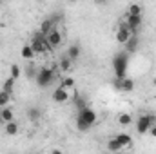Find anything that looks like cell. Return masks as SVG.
I'll use <instances>...</instances> for the list:
<instances>
[{"instance_id":"f1b7e54d","label":"cell","mask_w":156,"mask_h":154,"mask_svg":"<svg viewBox=\"0 0 156 154\" xmlns=\"http://www.w3.org/2000/svg\"><path fill=\"white\" fill-rule=\"evenodd\" d=\"M149 134H151V136H153V138L156 140V123L153 125V127H151V129H149Z\"/></svg>"},{"instance_id":"44dd1931","label":"cell","mask_w":156,"mask_h":154,"mask_svg":"<svg viewBox=\"0 0 156 154\" xmlns=\"http://www.w3.org/2000/svg\"><path fill=\"white\" fill-rule=\"evenodd\" d=\"M9 75L15 78V80H18V78H20V75H22L20 65H18V64H11V65H9Z\"/></svg>"},{"instance_id":"1f68e13d","label":"cell","mask_w":156,"mask_h":154,"mask_svg":"<svg viewBox=\"0 0 156 154\" xmlns=\"http://www.w3.org/2000/svg\"><path fill=\"white\" fill-rule=\"evenodd\" d=\"M67 2H69V4H76L78 0H67Z\"/></svg>"},{"instance_id":"ffe728a7","label":"cell","mask_w":156,"mask_h":154,"mask_svg":"<svg viewBox=\"0 0 156 154\" xmlns=\"http://www.w3.org/2000/svg\"><path fill=\"white\" fill-rule=\"evenodd\" d=\"M40 116H42V113H40V109H37V107H31L27 111V120L29 121H38Z\"/></svg>"},{"instance_id":"2e32d148","label":"cell","mask_w":156,"mask_h":154,"mask_svg":"<svg viewBox=\"0 0 156 154\" xmlns=\"http://www.w3.org/2000/svg\"><path fill=\"white\" fill-rule=\"evenodd\" d=\"M58 67H60L64 73H67V71H71V69H73V60H71V58L66 54V56H62V60H60Z\"/></svg>"},{"instance_id":"484cf974","label":"cell","mask_w":156,"mask_h":154,"mask_svg":"<svg viewBox=\"0 0 156 154\" xmlns=\"http://www.w3.org/2000/svg\"><path fill=\"white\" fill-rule=\"evenodd\" d=\"M62 87H66V89H73L75 87V80L71 76H66V78H62V83H60Z\"/></svg>"},{"instance_id":"f546056e","label":"cell","mask_w":156,"mask_h":154,"mask_svg":"<svg viewBox=\"0 0 156 154\" xmlns=\"http://www.w3.org/2000/svg\"><path fill=\"white\" fill-rule=\"evenodd\" d=\"M93 2H94L96 5H105V4H107L109 0H93Z\"/></svg>"},{"instance_id":"d6986e66","label":"cell","mask_w":156,"mask_h":154,"mask_svg":"<svg viewBox=\"0 0 156 154\" xmlns=\"http://www.w3.org/2000/svg\"><path fill=\"white\" fill-rule=\"evenodd\" d=\"M107 151H111V152H118V151H123V147L120 145V142H118L116 138H113V140L107 142Z\"/></svg>"},{"instance_id":"3957f363","label":"cell","mask_w":156,"mask_h":154,"mask_svg":"<svg viewBox=\"0 0 156 154\" xmlns=\"http://www.w3.org/2000/svg\"><path fill=\"white\" fill-rule=\"evenodd\" d=\"M55 69L56 67H42V69L37 71L35 82H37V85H38L40 89H45V87H49L53 83V80H55Z\"/></svg>"},{"instance_id":"ba28073f","label":"cell","mask_w":156,"mask_h":154,"mask_svg":"<svg viewBox=\"0 0 156 154\" xmlns=\"http://www.w3.org/2000/svg\"><path fill=\"white\" fill-rule=\"evenodd\" d=\"M45 38H47V42H49V45L53 47V49H56L62 42H64V37H62V33L56 29V27H53L47 35H45Z\"/></svg>"},{"instance_id":"4dcf8cb0","label":"cell","mask_w":156,"mask_h":154,"mask_svg":"<svg viewBox=\"0 0 156 154\" xmlns=\"http://www.w3.org/2000/svg\"><path fill=\"white\" fill-rule=\"evenodd\" d=\"M5 121H4V118H2V114H0V125H4Z\"/></svg>"},{"instance_id":"8fae6325","label":"cell","mask_w":156,"mask_h":154,"mask_svg":"<svg viewBox=\"0 0 156 154\" xmlns=\"http://www.w3.org/2000/svg\"><path fill=\"white\" fill-rule=\"evenodd\" d=\"M115 87H116L118 91H122V93H131L133 89H134V82L131 80V78H122V80H118L116 78V83H115Z\"/></svg>"},{"instance_id":"e0dca14e","label":"cell","mask_w":156,"mask_h":154,"mask_svg":"<svg viewBox=\"0 0 156 154\" xmlns=\"http://www.w3.org/2000/svg\"><path fill=\"white\" fill-rule=\"evenodd\" d=\"M0 114H2V118H4V121H11V120H15V113H13V109H11L9 105L0 107Z\"/></svg>"},{"instance_id":"9a60e30c","label":"cell","mask_w":156,"mask_h":154,"mask_svg":"<svg viewBox=\"0 0 156 154\" xmlns=\"http://www.w3.org/2000/svg\"><path fill=\"white\" fill-rule=\"evenodd\" d=\"M123 45H125V51H127V53H133V51H136V49H138V37H136V35H133V37L127 40Z\"/></svg>"},{"instance_id":"4316f807","label":"cell","mask_w":156,"mask_h":154,"mask_svg":"<svg viewBox=\"0 0 156 154\" xmlns=\"http://www.w3.org/2000/svg\"><path fill=\"white\" fill-rule=\"evenodd\" d=\"M26 76H27V78H35V76H37V69H35V65H31V64H29V65L26 67Z\"/></svg>"},{"instance_id":"52a82bcc","label":"cell","mask_w":156,"mask_h":154,"mask_svg":"<svg viewBox=\"0 0 156 154\" xmlns=\"http://www.w3.org/2000/svg\"><path fill=\"white\" fill-rule=\"evenodd\" d=\"M62 20V15H53V16H49V18H45L44 22H42V26H40V33H44V35H47L53 27H56V24Z\"/></svg>"},{"instance_id":"836d02e7","label":"cell","mask_w":156,"mask_h":154,"mask_svg":"<svg viewBox=\"0 0 156 154\" xmlns=\"http://www.w3.org/2000/svg\"><path fill=\"white\" fill-rule=\"evenodd\" d=\"M0 5H2V0H0Z\"/></svg>"},{"instance_id":"4fadbf2b","label":"cell","mask_w":156,"mask_h":154,"mask_svg":"<svg viewBox=\"0 0 156 154\" xmlns=\"http://www.w3.org/2000/svg\"><path fill=\"white\" fill-rule=\"evenodd\" d=\"M18 131H20V127H18V123H16L15 120L5 121V134H7V136H16Z\"/></svg>"},{"instance_id":"7a4b0ae2","label":"cell","mask_w":156,"mask_h":154,"mask_svg":"<svg viewBox=\"0 0 156 154\" xmlns=\"http://www.w3.org/2000/svg\"><path fill=\"white\" fill-rule=\"evenodd\" d=\"M127 67H129V53L122 51V53L115 54V58H113V71H115V76L118 80L127 76Z\"/></svg>"},{"instance_id":"30bf717a","label":"cell","mask_w":156,"mask_h":154,"mask_svg":"<svg viewBox=\"0 0 156 154\" xmlns=\"http://www.w3.org/2000/svg\"><path fill=\"white\" fill-rule=\"evenodd\" d=\"M69 100V89H66V87H56L55 91H53V102H56V103H64V102H67Z\"/></svg>"},{"instance_id":"d6a6232c","label":"cell","mask_w":156,"mask_h":154,"mask_svg":"<svg viewBox=\"0 0 156 154\" xmlns=\"http://www.w3.org/2000/svg\"><path fill=\"white\" fill-rule=\"evenodd\" d=\"M153 85H154V87H156V76L153 78Z\"/></svg>"},{"instance_id":"d4e9b609","label":"cell","mask_w":156,"mask_h":154,"mask_svg":"<svg viewBox=\"0 0 156 154\" xmlns=\"http://www.w3.org/2000/svg\"><path fill=\"white\" fill-rule=\"evenodd\" d=\"M127 15H142V5L140 4H131Z\"/></svg>"},{"instance_id":"8992f818","label":"cell","mask_w":156,"mask_h":154,"mask_svg":"<svg viewBox=\"0 0 156 154\" xmlns=\"http://www.w3.org/2000/svg\"><path fill=\"white\" fill-rule=\"evenodd\" d=\"M133 35H134V33H133V31L127 27L125 20H123V22H120V26H118V31H116V42H118V44H122V45H123V44L131 38Z\"/></svg>"},{"instance_id":"7c38bea8","label":"cell","mask_w":156,"mask_h":154,"mask_svg":"<svg viewBox=\"0 0 156 154\" xmlns=\"http://www.w3.org/2000/svg\"><path fill=\"white\" fill-rule=\"evenodd\" d=\"M115 138L120 142V145H122L123 149H131V147H133V138H131L129 134H125V132H120V134H116Z\"/></svg>"},{"instance_id":"ac0fdd59","label":"cell","mask_w":156,"mask_h":154,"mask_svg":"<svg viewBox=\"0 0 156 154\" xmlns=\"http://www.w3.org/2000/svg\"><path fill=\"white\" fill-rule=\"evenodd\" d=\"M66 54H67V56H69L73 62H75V60H78V56H80V45L73 44V45L67 49V53H66Z\"/></svg>"},{"instance_id":"5b68a950","label":"cell","mask_w":156,"mask_h":154,"mask_svg":"<svg viewBox=\"0 0 156 154\" xmlns=\"http://www.w3.org/2000/svg\"><path fill=\"white\" fill-rule=\"evenodd\" d=\"M154 123H156V116H153V114L138 116V120H136V131H138V134H147L149 129H151Z\"/></svg>"},{"instance_id":"603a6c76","label":"cell","mask_w":156,"mask_h":154,"mask_svg":"<svg viewBox=\"0 0 156 154\" xmlns=\"http://www.w3.org/2000/svg\"><path fill=\"white\" fill-rule=\"evenodd\" d=\"M15 82H16L15 78H13V76H9V78H7V80H5V82H4V85H2V89L13 94V89H15Z\"/></svg>"},{"instance_id":"6da1fadb","label":"cell","mask_w":156,"mask_h":154,"mask_svg":"<svg viewBox=\"0 0 156 154\" xmlns=\"http://www.w3.org/2000/svg\"><path fill=\"white\" fill-rule=\"evenodd\" d=\"M80 113H78V118H76V127L78 131H82V132H85V131H89L94 123H96V120H98V116H96V111H93L91 107H82V109H78Z\"/></svg>"},{"instance_id":"cb8c5ba5","label":"cell","mask_w":156,"mask_h":154,"mask_svg":"<svg viewBox=\"0 0 156 154\" xmlns=\"http://www.w3.org/2000/svg\"><path fill=\"white\" fill-rule=\"evenodd\" d=\"M118 123H120V125H131V123H133V116L127 114V113H123V114L118 116Z\"/></svg>"},{"instance_id":"9c48e42d","label":"cell","mask_w":156,"mask_h":154,"mask_svg":"<svg viewBox=\"0 0 156 154\" xmlns=\"http://www.w3.org/2000/svg\"><path fill=\"white\" fill-rule=\"evenodd\" d=\"M125 24H127V27L136 35L138 29H140V26H142V15H127Z\"/></svg>"},{"instance_id":"277c9868","label":"cell","mask_w":156,"mask_h":154,"mask_svg":"<svg viewBox=\"0 0 156 154\" xmlns=\"http://www.w3.org/2000/svg\"><path fill=\"white\" fill-rule=\"evenodd\" d=\"M31 47H33V51L40 54V53H51L53 51V47L49 45V42L45 38V35L44 33H35L33 35V38H31Z\"/></svg>"},{"instance_id":"7402d4cb","label":"cell","mask_w":156,"mask_h":154,"mask_svg":"<svg viewBox=\"0 0 156 154\" xmlns=\"http://www.w3.org/2000/svg\"><path fill=\"white\" fill-rule=\"evenodd\" d=\"M9 100H11V93H7V91H0V107H5V105H9Z\"/></svg>"},{"instance_id":"5bb4252c","label":"cell","mask_w":156,"mask_h":154,"mask_svg":"<svg viewBox=\"0 0 156 154\" xmlns=\"http://www.w3.org/2000/svg\"><path fill=\"white\" fill-rule=\"evenodd\" d=\"M20 54H22V58H24V60H29V62H31V60H35V54H37V53L33 51L31 44H27V45H24V47H22Z\"/></svg>"},{"instance_id":"83f0119b","label":"cell","mask_w":156,"mask_h":154,"mask_svg":"<svg viewBox=\"0 0 156 154\" xmlns=\"http://www.w3.org/2000/svg\"><path fill=\"white\" fill-rule=\"evenodd\" d=\"M75 105H76L78 109H82V107H85V102L78 96V94H75Z\"/></svg>"}]
</instances>
